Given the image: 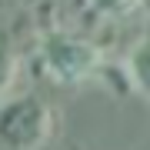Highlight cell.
Listing matches in <instances>:
<instances>
[{"label": "cell", "mask_w": 150, "mask_h": 150, "mask_svg": "<svg viewBox=\"0 0 150 150\" xmlns=\"http://www.w3.org/2000/svg\"><path fill=\"white\" fill-rule=\"evenodd\" d=\"M40 54H43V64H47L50 77L60 83H80V80H90V77L100 70L103 64V54L93 47L90 40L77 37L70 30H50L40 43Z\"/></svg>", "instance_id": "2"}, {"label": "cell", "mask_w": 150, "mask_h": 150, "mask_svg": "<svg viewBox=\"0 0 150 150\" xmlns=\"http://www.w3.org/2000/svg\"><path fill=\"white\" fill-rule=\"evenodd\" d=\"M127 70H130V80H134V87H137L144 97H150V40H144V43L134 50V54H130Z\"/></svg>", "instance_id": "3"}, {"label": "cell", "mask_w": 150, "mask_h": 150, "mask_svg": "<svg viewBox=\"0 0 150 150\" xmlns=\"http://www.w3.org/2000/svg\"><path fill=\"white\" fill-rule=\"evenodd\" d=\"M54 130V110L40 97H10L0 103V144L10 150H37Z\"/></svg>", "instance_id": "1"}, {"label": "cell", "mask_w": 150, "mask_h": 150, "mask_svg": "<svg viewBox=\"0 0 150 150\" xmlns=\"http://www.w3.org/2000/svg\"><path fill=\"white\" fill-rule=\"evenodd\" d=\"M137 4L140 0H90V7L97 13H103V17H123V13L134 10Z\"/></svg>", "instance_id": "4"}, {"label": "cell", "mask_w": 150, "mask_h": 150, "mask_svg": "<svg viewBox=\"0 0 150 150\" xmlns=\"http://www.w3.org/2000/svg\"><path fill=\"white\" fill-rule=\"evenodd\" d=\"M13 80V54L0 43V93L7 90V83Z\"/></svg>", "instance_id": "5"}]
</instances>
